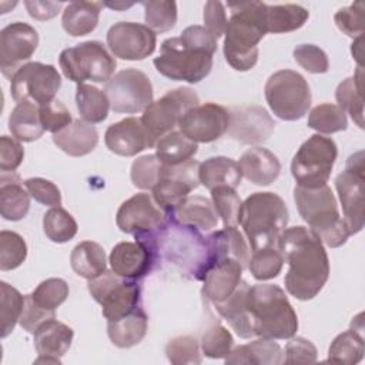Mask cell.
<instances>
[{
	"label": "cell",
	"mask_w": 365,
	"mask_h": 365,
	"mask_svg": "<svg viewBox=\"0 0 365 365\" xmlns=\"http://www.w3.org/2000/svg\"><path fill=\"white\" fill-rule=\"evenodd\" d=\"M277 248L288 264L284 282L288 294L299 301L315 298L329 277V258L322 241L307 227L285 228Z\"/></svg>",
	"instance_id": "cell-1"
},
{
	"label": "cell",
	"mask_w": 365,
	"mask_h": 365,
	"mask_svg": "<svg viewBox=\"0 0 365 365\" xmlns=\"http://www.w3.org/2000/svg\"><path fill=\"white\" fill-rule=\"evenodd\" d=\"M215 51L217 38L204 26H188L178 37L161 43L154 66L170 80L195 84L210 74Z\"/></svg>",
	"instance_id": "cell-2"
},
{
	"label": "cell",
	"mask_w": 365,
	"mask_h": 365,
	"mask_svg": "<svg viewBox=\"0 0 365 365\" xmlns=\"http://www.w3.org/2000/svg\"><path fill=\"white\" fill-rule=\"evenodd\" d=\"M231 16L224 37V57L237 71H248L258 61V43L267 34L265 3H228Z\"/></svg>",
	"instance_id": "cell-3"
},
{
	"label": "cell",
	"mask_w": 365,
	"mask_h": 365,
	"mask_svg": "<svg viewBox=\"0 0 365 365\" xmlns=\"http://www.w3.org/2000/svg\"><path fill=\"white\" fill-rule=\"evenodd\" d=\"M247 309L254 336L289 339L298 331V317L284 289L274 284L250 285Z\"/></svg>",
	"instance_id": "cell-4"
},
{
	"label": "cell",
	"mask_w": 365,
	"mask_h": 365,
	"mask_svg": "<svg viewBox=\"0 0 365 365\" xmlns=\"http://www.w3.org/2000/svg\"><path fill=\"white\" fill-rule=\"evenodd\" d=\"M289 220L284 200L271 191L254 192L244 200L240 221L252 251L277 247L281 232Z\"/></svg>",
	"instance_id": "cell-5"
},
{
	"label": "cell",
	"mask_w": 365,
	"mask_h": 365,
	"mask_svg": "<svg viewBox=\"0 0 365 365\" xmlns=\"http://www.w3.org/2000/svg\"><path fill=\"white\" fill-rule=\"evenodd\" d=\"M294 201L299 215L322 244L338 248L346 242L351 235L349 230L339 214L335 195L327 184L315 188L297 185Z\"/></svg>",
	"instance_id": "cell-6"
},
{
	"label": "cell",
	"mask_w": 365,
	"mask_h": 365,
	"mask_svg": "<svg viewBox=\"0 0 365 365\" xmlns=\"http://www.w3.org/2000/svg\"><path fill=\"white\" fill-rule=\"evenodd\" d=\"M60 68L68 80L81 84L84 81L107 83L115 71V57L103 43L90 40L64 48L58 57Z\"/></svg>",
	"instance_id": "cell-7"
},
{
	"label": "cell",
	"mask_w": 365,
	"mask_h": 365,
	"mask_svg": "<svg viewBox=\"0 0 365 365\" xmlns=\"http://www.w3.org/2000/svg\"><path fill=\"white\" fill-rule=\"evenodd\" d=\"M265 100L271 111L284 121L302 118L311 107V90L299 73L278 70L271 74L264 87Z\"/></svg>",
	"instance_id": "cell-8"
},
{
	"label": "cell",
	"mask_w": 365,
	"mask_h": 365,
	"mask_svg": "<svg viewBox=\"0 0 365 365\" xmlns=\"http://www.w3.org/2000/svg\"><path fill=\"white\" fill-rule=\"evenodd\" d=\"M338 155L335 141L314 134L301 144L291 163V174L297 185L315 188L327 184Z\"/></svg>",
	"instance_id": "cell-9"
},
{
	"label": "cell",
	"mask_w": 365,
	"mask_h": 365,
	"mask_svg": "<svg viewBox=\"0 0 365 365\" xmlns=\"http://www.w3.org/2000/svg\"><path fill=\"white\" fill-rule=\"evenodd\" d=\"M88 292L96 302L101 305L103 317L107 321H115L130 314L141 301V285L138 279L120 277L113 269L104 271L87 282Z\"/></svg>",
	"instance_id": "cell-10"
},
{
	"label": "cell",
	"mask_w": 365,
	"mask_h": 365,
	"mask_svg": "<svg viewBox=\"0 0 365 365\" xmlns=\"http://www.w3.org/2000/svg\"><path fill=\"white\" fill-rule=\"evenodd\" d=\"M200 98L190 87L168 90L163 97L153 101L143 113L141 123L150 137L151 145L165 134L174 131L182 115L198 106Z\"/></svg>",
	"instance_id": "cell-11"
},
{
	"label": "cell",
	"mask_w": 365,
	"mask_h": 365,
	"mask_svg": "<svg viewBox=\"0 0 365 365\" xmlns=\"http://www.w3.org/2000/svg\"><path fill=\"white\" fill-rule=\"evenodd\" d=\"M135 241H123L114 245L108 262L111 269L128 279H141L157 265L160 257L158 232L134 235Z\"/></svg>",
	"instance_id": "cell-12"
},
{
	"label": "cell",
	"mask_w": 365,
	"mask_h": 365,
	"mask_svg": "<svg viewBox=\"0 0 365 365\" xmlns=\"http://www.w3.org/2000/svg\"><path fill=\"white\" fill-rule=\"evenodd\" d=\"M61 87V77L51 64L29 61L21 66L10 81L11 97L17 103H31L37 107L54 100Z\"/></svg>",
	"instance_id": "cell-13"
},
{
	"label": "cell",
	"mask_w": 365,
	"mask_h": 365,
	"mask_svg": "<svg viewBox=\"0 0 365 365\" xmlns=\"http://www.w3.org/2000/svg\"><path fill=\"white\" fill-rule=\"evenodd\" d=\"M110 107L115 113L135 114L153 103V84L147 74L137 68H125L115 73L104 88Z\"/></svg>",
	"instance_id": "cell-14"
},
{
	"label": "cell",
	"mask_w": 365,
	"mask_h": 365,
	"mask_svg": "<svg viewBox=\"0 0 365 365\" xmlns=\"http://www.w3.org/2000/svg\"><path fill=\"white\" fill-rule=\"evenodd\" d=\"M364 151H358L348 158L345 171L335 178V187L342 205V218L351 235L364 228Z\"/></svg>",
	"instance_id": "cell-15"
},
{
	"label": "cell",
	"mask_w": 365,
	"mask_h": 365,
	"mask_svg": "<svg viewBox=\"0 0 365 365\" xmlns=\"http://www.w3.org/2000/svg\"><path fill=\"white\" fill-rule=\"evenodd\" d=\"M198 168L200 163L192 158L178 165H164L151 195L167 215L173 214L190 192L200 185Z\"/></svg>",
	"instance_id": "cell-16"
},
{
	"label": "cell",
	"mask_w": 365,
	"mask_h": 365,
	"mask_svg": "<svg viewBox=\"0 0 365 365\" xmlns=\"http://www.w3.org/2000/svg\"><path fill=\"white\" fill-rule=\"evenodd\" d=\"M115 222L125 234L160 232L167 224V214L157 205L153 195L138 192L120 205Z\"/></svg>",
	"instance_id": "cell-17"
},
{
	"label": "cell",
	"mask_w": 365,
	"mask_h": 365,
	"mask_svg": "<svg viewBox=\"0 0 365 365\" xmlns=\"http://www.w3.org/2000/svg\"><path fill=\"white\" fill-rule=\"evenodd\" d=\"M107 46L114 57L138 61L155 51L157 36L145 24L118 21L107 31Z\"/></svg>",
	"instance_id": "cell-18"
},
{
	"label": "cell",
	"mask_w": 365,
	"mask_h": 365,
	"mask_svg": "<svg viewBox=\"0 0 365 365\" xmlns=\"http://www.w3.org/2000/svg\"><path fill=\"white\" fill-rule=\"evenodd\" d=\"M38 46L37 30L23 21L7 24L0 31V70L10 78L26 64Z\"/></svg>",
	"instance_id": "cell-19"
},
{
	"label": "cell",
	"mask_w": 365,
	"mask_h": 365,
	"mask_svg": "<svg viewBox=\"0 0 365 365\" xmlns=\"http://www.w3.org/2000/svg\"><path fill=\"white\" fill-rule=\"evenodd\" d=\"M180 131L194 143H212L230 127V111L215 103L198 104L188 110L178 123Z\"/></svg>",
	"instance_id": "cell-20"
},
{
	"label": "cell",
	"mask_w": 365,
	"mask_h": 365,
	"mask_svg": "<svg viewBox=\"0 0 365 365\" xmlns=\"http://www.w3.org/2000/svg\"><path fill=\"white\" fill-rule=\"evenodd\" d=\"M275 123L261 106H242L230 110L228 135L242 144H259L274 133Z\"/></svg>",
	"instance_id": "cell-21"
},
{
	"label": "cell",
	"mask_w": 365,
	"mask_h": 365,
	"mask_svg": "<svg viewBox=\"0 0 365 365\" xmlns=\"http://www.w3.org/2000/svg\"><path fill=\"white\" fill-rule=\"evenodd\" d=\"M107 148L121 157H133L153 147L140 118L127 117L111 124L104 134Z\"/></svg>",
	"instance_id": "cell-22"
},
{
	"label": "cell",
	"mask_w": 365,
	"mask_h": 365,
	"mask_svg": "<svg viewBox=\"0 0 365 365\" xmlns=\"http://www.w3.org/2000/svg\"><path fill=\"white\" fill-rule=\"evenodd\" d=\"M242 265L232 258L218 259L207 267L201 281L202 295L212 304L228 298L240 285L242 275Z\"/></svg>",
	"instance_id": "cell-23"
},
{
	"label": "cell",
	"mask_w": 365,
	"mask_h": 365,
	"mask_svg": "<svg viewBox=\"0 0 365 365\" xmlns=\"http://www.w3.org/2000/svg\"><path fill=\"white\" fill-rule=\"evenodd\" d=\"M207 250H208L207 261H205L202 274L208 265H211L218 259H225V258L237 259L244 269L248 268L250 248L242 234L237 230V227H224L222 230L212 232L207 238ZM202 274H201V278H202Z\"/></svg>",
	"instance_id": "cell-24"
},
{
	"label": "cell",
	"mask_w": 365,
	"mask_h": 365,
	"mask_svg": "<svg viewBox=\"0 0 365 365\" xmlns=\"http://www.w3.org/2000/svg\"><path fill=\"white\" fill-rule=\"evenodd\" d=\"M242 177L255 185L272 184L281 173V163L274 153L264 147L248 148L238 160Z\"/></svg>",
	"instance_id": "cell-25"
},
{
	"label": "cell",
	"mask_w": 365,
	"mask_h": 365,
	"mask_svg": "<svg viewBox=\"0 0 365 365\" xmlns=\"http://www.w3.org/2000/svg\"><path fill=\"white\" fill-rule=\"evenodd\" d=\"M53 143L71 157H83L97 147L98 133L93 124L77 118L61 131L53 134Z\"/></svg>",
	"instance_id": "cell-26"
},
{
	"label": "cell",
	"mask_w": 365,
	"mask_h": 365,
	"mask_svg": "<svg viewBox=\"0 0 365 365\" xmlns=\"http://www.w3.org/2000/svg\"><path fill=\"white\" fill-rule=\"evenodd\" d=\"M284 352L278 342L271 338H258L238 345L225 358L227 365H278L282 364Z\"/></svg>",
	"instance_id": "cell-27"
},
{
	"label": "cell",
	"mask_w": 365,
	"mask_h": 365,
	"mask_svg": "<svg viewBox=\"0 0 365 365\" xmlns=\"http://www.w3.org/2000/svg\"><path fill=\"white\" fill-rule=\"evenodd\" d=\"M30 194L21 185L14 171H1L0 175V214L7 221L23 220L30 210Z\"/></svg>",
	"instance_id": "cell-28"
},
{
	"label": "cell",
	"mask_w": 365,
	"mask_h": 365,
	"mask_svg": "<svg viewBox=\"0 0 365 365\" xmlns=\"http://www.w3.org/2000/svg\"><path fill=\"white\" fill-rule=\"evenodd\" d=\"M248 288V282L241 281L240 285L228 298L214 304L217 312L228 322V325L235 331V334L244 339L254 336L250 314L247 309Z\"/></svg>",
	"instance_id": "cell-29"
},
{
	"label": "cell",
	"mask_w": 365,
	"mask_h": 365,
	"mask_svg": "<svg viewBox=\"0 0 365 365\" xmlns=\"http://www.w3.org/2000/svg\"><path fill=\"white\" fill-rule=\"evenodd\" d=\"M168 217L201 231H210L218 224V214L212 201L202 195H188Z\"/></svg>",
	"instance_id": "cell-30"
},
{
	"label": "cell",
	"mask_w": 365,
	"mask_h": 365,
	"mask_svg": "<svg viewBox=\"0 0 365 365\" xmlns=\"http://www.w3.org/2000/svg\"><path fill=\"white\" fill-rule=\"evenodd\" d=\"M148 327V317L141 307L115 321H107V335L118 348H131L140 344Z\"/></svg>",
	"instance_id": "cell-31"
},
{
	"label": "cell",
	"mask_w": 365,
	"mask_h": 365,
	"mask_svg": "<svg viewBox=\"0 0 365 365\" xmlns=\"http://www.w3.org/2000/svg\"><path fill=\"white\" fill-rule=\"evenodd\" d=\"M198 177L200 184L211 191L217 187L237 188L241 184L242 174L237 161L228 157L217 155L200 163Z\"/></svg>",
	"instance_id": "cell-32"
},
{
	"label": "cell",
	"mask_w": 365,
	"mask_h": 365,
	"mask_svg": "<svg viewBox=\"0 0 365 365\" xmlns=\"http://www.w3.org/2000/svg\"><path fill=\"white\" fill-rule=\"evenodd\" d=\"M33 335L34 348L38 355H53L60 358L68 351L74 331L71 327L53 318L43 322Z\"/></svg>",
	"instance_id": "cell-33"
},
{
	"label": "cell",
	"mask_w": 365,
	"mask_h": 365,
	"mask_svg": "<svg viewBox=\"0 0 365 365\" xmlns=\"http://www.w3.org/2000/svg\"><path fill=\"white\" fill-rule=\"evenodd\" d=\"M101 1H71L66 6L61 17L64 31L73 37L90 34L98 24Z\"/></svg>",
	"instance_id": "cell-34"
},
{
	"label": "cell",
	"mask_w": 365,
	"mask_h": 365,
	"mask_svg": "<svg viewBox=\"0 0 365 365\" xmlns=\"http://www.w3.org/2000/svg\"><path fill=\"white\" fill-rule=\"evenodd\" d=\"M364 322L362 317L358 321V327L352 324L348 331L336 335L328 349V362L338 364H358L364 358Z\"/></svg>",
	"instance_id": "cell-35"
},
{
	"label": "cell",
	"mask_w": 365,
	"mask_h": 365,
	"mask_svg": "<svg viewBox=\"0 0 365 365\" xmlns=\"http://www.w3.org/2000/svg\"><path fill=\"white\" fill-rule=\"evenodd\" d=\"M265 30L267 33H291L301 29L309 11L299 4H265Z\"/></svg>",
	"instance_id": "cell-36"
},
{
	"label": "cell",
	"mask_w": 365,
	"mask_h": 365,
	"mask_svg": "<svg viewBox=\"0 0 365 365\" xmlns=\"http://www.w3.org/2000/svg\"><path fill=\"white\" fill-rule=\"evenodd\" d=\"M364 71L362 67L358 66L356 73L352 77L345 78L341 81L335 91L336 106L344 111L348 113L352 121L359 127L364 128V86H362Z\"/></svg>",
	"instance_id": "cell-37"
},
{
	"label": "cell",
	"mask_w": 365,
	"mask_h": 365,
	"mask_svg": "<svg viewBox=\"0 0 365 365\" xmlns=\"http://www.w3.org/2000/svg\"><path fill=\"white\" fill-rule=\"evenodd\" d=\"M70 264L77 275L91 279L107 269V257L100 244L94 241H83L73 248Z\"/></svg>",
	"instance_id": "cell-38"
},
{
	"label": "cell",
	"mask_w": 365,
	"mask_h": 365,
	"mask_svg": "<svg viewBox=\"0 0 365 365\" xmlns=\"http://www.w3.org/2000/svg\"><path fill=\"white\" fill-rule=\"evenodd\" d=\"M9 130L19 141L31 143L38 140L44 133L38 115V107L27 101L17 103L9 117Z\"/></svg>",
	"instance_id": "cell-39"
},
{
	"label": "cell",
	"mask_w": 365,
	"mask_h": 365,
	"mask_svg": "<svg viewBox=\"0 0 365 365\" xmlns=\"http://www.w3.org/2000/svg\"><path fill=\"white\" fill-rule=\"evenodd\" d=\"M76 106L81 120L90 124L103 123L108 115V110L111 108L106 91L86 83L77 84Z\"/></svg>",
	"instance_id": "cell-40"
},
{
	"label": "cell",
	"mask_w": 365,
	"mask_h": 365,
	"mask_svg": "<svg viewBox=\"0 0 365 365\" xmlns=\"http://www.w3.org/2000/svg\"><path fill=\"white\" fill-rule=\"evenodd\" d=\"M198 151V144L181 131H171L155 144V155L164 165H178L191 160Z\"/></svg>",
	"instance_id": "cell-41"
},
{
	"label": "cell",
	"mask_w": 365,
	"mask_h": 365,
	"mask_svg": "<svg viewBox=\"0 0 365 365\" xmlns=\"http://www.w3.org/2000/svg\"><path fill=\"white\" fill-rule=\"evenodd\" d=\"M307 124L318 134H332L346 130L348 118L336 104L322 103L309 111Z\"/></svg>",
	"instance_id": "cell-42"
},
{
	"label": "cell",
	"mask_w": 365,
	"mask_h": 365,
	"mask_svg": "<svg viewBox=\"0 0 365 365\" xmlns=\"http://www.w3.org/2000/svg\"><path fill=\"white\" fill-rule=\"evenodd\" d=\"M43 230L50 241L63 244L74 238L78 227L68 211L61 207H53L43 215Z\"/></svg>",
	"instance_id": "cell-43"
},
{
	"label": "cell",
	"mask_w": 365,
	"mask_h": 365,
	"mask_svg": "<svg viewBox=\"0 0 365 365\" xmlns=\"http://www.w3.org/2000/svg\"><path fill=\"white\" fill-rule=\"evenodd\" d=\"M0 336L6 338L13 332L16 324L20 319L24 305V295H21L19 289L4 281L0 282Z\"/></svg>",
	"instance_id": "cell-44"
},
{
	"label": "cell",
	"mask_w": 365,
	"mask_h": 365,
	"mask_svg": "<svg viewBox=\"0 0 365 365\" xmlns=\"http://www.w3.org/2000/svg\"><path fill=\"white\" fill-rule=\"evenodd\" d=\"M145 26L154 33H165L177 23V3L173 0L141 1Z\"/></svg>",
	"instance_id": "cell-45"
},
{
	"label": "cell",
	"mask_w": 365,
	"mask_h": 365,
	"mask_svg": "<svg viewBox=\"0 0 365 365\" xmlns=\"http://www.w3.org/2000/svg\"><path fill=\"white\" fill-rule=\"evenodd\" d=\"M284 265V257L275 247L252 251L248 261V269L258 281H267L278 277Z\"/></svg>",
	"instance_id": "cell-46"
},
{
	"label": "cell",
	"mask_w": 365,
	"mask_h": 365,
	"mask_svg": "<svg viewBox=\"0 0 365 365\" xmlns=\"http://www.w3.org/2000/svg\"><path fill=\"white\" fill-rule=\"evenodd\" d=\"M27 257V244L24 238L9 230L0 232V269L10 271L20 267Z\"/></svg>",
	"instance_id": "cell-47"
},
{
	"label": "cell",
	"mask_w": 365,
	"mask_h": 365,
	"mask_svg": "<svg viewBox=\"0 0 365 365\" xmlns=\"http://www.w3.org/2000/svg\"><path fill=\"white\" fill-rule=\"evenodd\" d=\"M164 164L155 154L141 155L133 161L130 170V178L134 187L140 190H153L160 180Z\"/></svg>",
	"instance_id": "cell-48"
},
{
	"label": "cell",
	"mask_w": 365,
	"mask_h": 365,
	"mask_svg": "<svg viewBox=\"0 0 365 365\" xmlns=\"http://www.w3.org/2000/svg\"><path fill=\"white\" fill-rule=\"evenodd\" d=\"M211 201L214 208L221 217L224 227H237L240 221L241 198L237 194L235 188L231 187H217L211 190Z\"/></svg>",
	"instance_id": "cell-49"
},
{
	"label": "cell",
	"mask_w": 365,
	"mask_h": 365,
	"mask_svg": "<svg viewBox=\"0 0 365 365\" xmlns=\"http://www.w3.org/2000/svg\"><path fill=\"white\" fill-rule=\"evenodd\" d=\"M68 284L61 278H47L41 281L30 294L33 301L47 311H56L68 297Z\"/></svg>",
	"instance_id": "cell-50"
},
{
	"label": "cell",
	"mask_w": 365,
	"mask_h": 365,
	"mask_svg": "<svg viewBox=\"0 0 365 365\" xmlns=\"http://www.w3.org/2000/svg\"><path fill=\"white\" fill-rule=\"evenodd\" d=\"M200 344L201 351L205 356L212 359H225L232 349L234 338L225 327H222L221 324H214L205 329Z\"/></svg>",
	"instance_id": "cell-51"
},
{
	"label": "cell",
	"mask_w": 365,
	"mask_h": 365,
	"mask_svg": "<svg viewBox=\"0 0 365 365\" xmlns=\"http://www.w3.org/2000/svg\"><path fill=\"white\" fill-rule=\"evenodd\" d=\"M165 355L174 365L201 364L202 358L200 354V344L190 335L175 336L165 345Z\"/></svg>",
	"instance_id": "cell-52"
},
{
	"label": "cell",
	"mask_w": 365,
	"mask_h": 365,
	"mask_svg": "<svg viewBox=\"0 0 365 365\" xmlns=\"http://www.w3.org/2000/svg\"><path fill=\"white\" fill-rule=\"evenodd\" d=\"M334 21L344 34L354 38L362 36L365 29V4L355 1L348 7L339 9L334 16Z\"/></svg>",
	"instance_id": "cell-53"
},
{
	"label": "cell",
	"mask_w": 365,
	"mask_h": 365,
	"mask_svg": "<svg viewBox=\"0 0 365 365\" xmlns=\"http://www.w3.org/2000/svg\"><path fill=\"white\" fill-rule=\"evenodd\" d=\"M38 115H40V121L44 131H50L53 134L61 131L63 128H66L68 124L73 123L71 113L57 98L40 106Z\"/></svg>",
	"instance_id": "cell-54"
},
{
	"label": "cell",
	"mask_w": 365,
	"mask_h": 365,
	"mask_svg": "<svg viewBox=\"0 0 365 365\" xmlns=\"http://www.w3.org/2000/svg\"><path fill=\"white\" fill-rule=\"evenodd\" d=\"M294 60L308 73L322 74L329 70L327 53L315 44H299L292 51Z\"/></svg>",
	"instance_id": "cell-55"
},
{
	"label": "cell",
	"mask_w": 365,
	"mask_h": 365,
	"mask_svg": "<svg viewBox=\"0 0 365 365\" xmlns=\"http://www.w3.org/2000/svg\"><path fill=\"white\" fill-rule=\"evenodd\" d=\"M29 194L40 204L50 205V207H60L61 205V192L58 187L51 182L50 180L41 177L27 178L24 182Z\"/></svg>",
	"instance_id": "cell-56"
},
{
	"label": "cell",
	"mask_w": 365,
	"mask_h": 365,
	"mask_svg": "<svg viewBox=\"0 0 365 365\" xmlns=\"http://www.w3.org/2000/svg\"><path fill=\"white\" fill-rule=\"evenodd\" d=\"M53 318H56V311H47L37 305L30 294L24 295V305L19 319V324L24 331H27L29 334H34L43 322Z\"/></svg>",
	"instance_id": "cell-57"
},
{
	"label": "cell",
	"mask_w": 365,
	"mask_h": 365,
	"mask_svg": "<svg viewBox=\"0 0 365 365\" xmlns=\"http://www.w3.org/2000/svg\"><path fill=\"white\" fill-rule=\"evenodd\" d=\"M282 364L295 362H315L318 352L315 345L302 336H291V341L285 345Z\"/></svg>",
	"instance_id": "cell-58"
},
{
	"label": "cell",
	"mask_w": 365,
	"mask_h": 365,
	"mask_svg": "<svg viewBox=\"0 0 365 365\" xmlns=\"http://www.w3.org/2000/svg\"><path fill=\"white\" fill-rule=\"evenodd\" d=\"M24 158V148L19 140L9 135L0 137V170L14 171Z\"/></svg>",
	"instance_id": "cell-59"
},
{
	"label": "cell",
	"mask_w": 365,
	"mask_h": 365,
	"mask_svg": "<svg viewBox=\"0 0 365 365\" xmlns=\"http://www.w3.org/2000/svg\"><path fill=\"white\" fill-rule=\"evenodd\" d=\"M204 27L218 40L227 29V11L221 1H207L204 6Z\"/></svg>",
	"instance_id": "cell-60"
},
{
	"label": "cell",
	"mask_w": 365,
	"mask_h": 365,
	"mask_svg": "<svg viewBox=\"0 0 365 365\" xmlns=\"http://www.w3.org/2000/svg\"><path fill=\"white\" fill-rule=\"evenodd\" d=\"M63 1H37V0H26L24 6L29 14L40 21L50 20L58 14L63 7Z\"/></svg>",
	"instance_id": "cell-61"
},
{
	"label": "cell",
	"mask_w": 365,
	"mask_h": 365,
	"mask_svg": "<svg viewBox=\"0 0 365 365\" xmlns=\"http://www.w3.org/2000/svg\"><path fill=\"white\" fill-rule=\"evenodd\" d=\"M362 41H364V37L359 36V37H356V38L354 40L352 47H351L352 56H354V57L356 58V61L359 63V67H362V60H361V57H362Z\"/></svg>",
	"instance_id": "cell-62"
},
{
	"label": "cell",
	"mask_w": 365,
	"mask_h": 365,
	"mask_svg": "<svg viewBox=\"0 0 365 365\" xmlns=\"http://www.w3.org/2000/svg\"><path fill=\"white\" fill-rule=\"evenodd\" d=\"M34 362L36 364H61V359L53 355H38V358Z\"/></svg>",
	"instance_id": "cell-63"
},
{
	"label": "cell",
	"mask_w": 365,
	"mask_h": 365,
	"mask_svg": "<svg viewBox=\"0 0 365 365\" xmlns=\"http://www.w3.org/2000/svg\"><path fill=\"white\" fill-rule=\"evenodd\" d=\"M103 4L110 9H114V10H123V9L131 7L134 3H103Z\"/></svg>",
	"instance_id": "cell-64"
}]
</instances>
